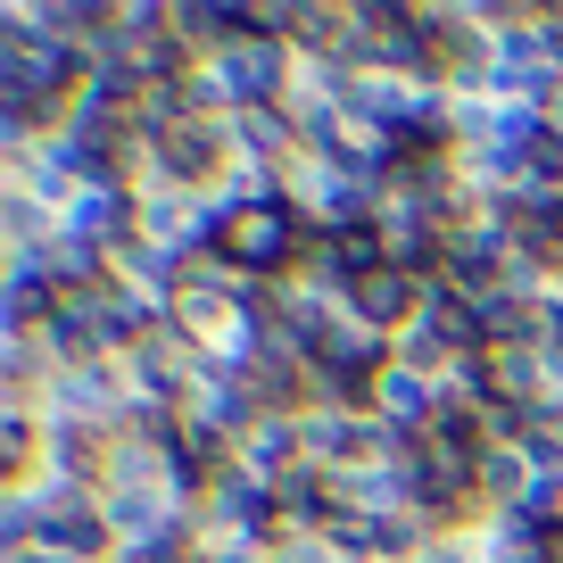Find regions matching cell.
Masks as SVG:
<instances>
[{
    "label": "cell",
    "instance_id": "cell-6",
    "mask_svg": "<svg viewBox=\"0 0 563 563\" xmlns=\"http://www.w3.org/2000/svg\"><path fill=\"white\" fill-rule=\"evenodd\" d=\"M539 448H489L481 456V506L489 514H522V497L539 489Z\"/></svg>",
    "mask_w": 563,
    "mask_h": 563
},
{
    "label": "cell",
    "instance_id": "cell-4",
    "mask_svg": "<svg viewBox=\"0 0 563 563\" xmlns=\"http://www.w3.org/2000/svg\"><path fill=\"white\" fill-rule=\"evenodd\" d=\"M422 299H431V282H422V274H398V265H373V274L349 290V316L398 340L406 323H415V307H422Z\"/></svg>",
    "mask_w": 563,
    "mask_h": 563
},
{
    "label": "cell",
    "instance_id": "cell-3",
    "mask_svg": "<svg viewBox=\"0 0 563 563\" xmlns=\"http://www.w3.org/2000/svg\"><path fill=\"white\" fill-rule=\"evenodd\" d=\"M299 448H307V464H323V473H349V464L373 456V415H356V406H307Z\"/></svg>",
    "mask_w": 563,
    "mask_h": 563
},
{
    "label": "cell",
    "instance_id": "cell-5",
    "mask_svg": "<svg viewBox=\"0 0 563 563\" xmlns=\"http://www.w3.org/2000/svg\"><path fill=\"white\" fill-rule=\"evenodd\" d=\"M232 464H241V473H257V481L299 473V464H307V448H299V415H257V422L241 431V448H232Z\"/></svg>",
    "mask_w": 563,
    "mask_h": 563
},
{
    "label": "cell",
    "instance_id": "cell-7",
    "mask_svg": "<svg viewBox=\"0 0 563 563\" xmlns=\"http://www.w3.org/2000/svg\"><path fill=\"white\" fill-rule=\"evenodd\" d=\"M0 563H67V555H58V547L42 539V547H9V555H0Z\"/></svg>",
    "mask_w": 563,
    "mask_h": 563
},
{
    "label": "cell",
    "instance_id": "cell-1",
    "mask_svg": "<svg viewBox=\"0 0 563 563\" xmlns=\"http://www.w3.org/2000/svg\"><path fill=\"white\" fill-rule=\"evenodd\" d=\"M150 175L158 183H183V191H232L241 175V150H232V124L224 117H183L175 133L150 141Z\"/></svg>",
    "mask_w": 563,
    "mask_h": 563
},
{
    "label": "cell",
    "instance_id": "cell-2",
    "mask_svg": "<svg viewBox=\"0 0 563 563\" xmlns=\"http://www.w3.org/2000/svg\"><path fill=\"white\" fill-rule=\"evenodd\" d=\"M124 406H133V382L124 365L91 356V365H58V382L42 389V422H91V431H117Z\"/></svg>",
    "mask_w": 563,
    "mask_h": 563
}]
</instances>
